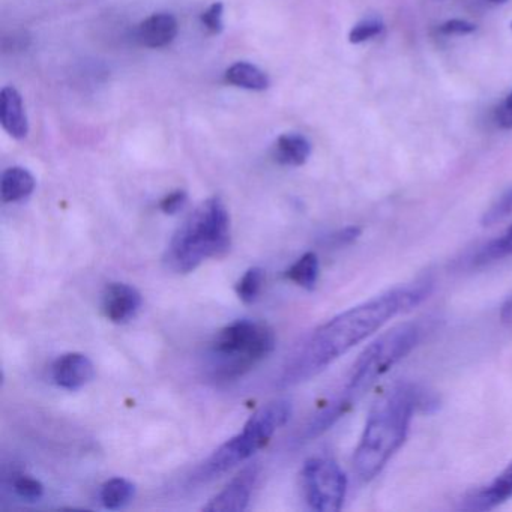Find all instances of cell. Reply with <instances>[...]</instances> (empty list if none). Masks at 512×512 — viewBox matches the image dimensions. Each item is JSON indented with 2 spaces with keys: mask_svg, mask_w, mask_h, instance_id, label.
I'll list each match as a JSON object with an SVG mask.
<instances>
[{
  "mask_svg": "<svg viewBox=\"0 0 512 512\" xmlns=\"http://www.w3.org/2000/svg\"><path fill=\"white\" fill-rule=\"evenodd\" d=\"M428 293L430 284L400 287L338 314L317 328L290 356L281 373L280 386L307 382L389 320L421 304Z\"/></svg>",
  "mask_w": 512,
  "mask_h": 512,
  "instance_id": "1",
  "label": "cell"
},
{
  "mask_svg": "<svg viewBox=\"0 0 512 512\" xmlns=\"http://www.w3.org/2000/svg\"><path fill=\"white\" fill-rule=\"evenodd\" d=\"M436 406V400L418 386L398 385L386 392L371 409L353 457L362 481H371L406 440L416 409Z\"/></svg>",
  "mask_w": 512,
  "mask_h": 512,
  "instance_id": "2",
  "label": "cell"
},
{
  "mask_svg": "<svg viewBox=\"0 0 512 512\" xmlns=\"http://www.w3.org/2000/svg\"><path fill=\"white\" fill-rule=\"evenodd\" d=\"M421 338V329L415 323H404L370 344L353 364L341 394L329 403L305 428V439H314L325 433L350 407L395 364L406 358Z\"/></svg>",
  "mask_w": 512,
  "mask_h": 512,
  "instance_id": "3",
  "label": "cell"
},
{
  "mask_svg": "<svg viewBox=\"0 0 512 512\" xmlns=\"http://www.w3.org/2000/svg\"><path fill=\"white\" fill-rule=\"evenodd\" d=\"M230 245L229 211L220 197H211L176 230L167 247L166 263L178 274H190L206 260L224 256Z\"/></svg>",
  "mask_w": 512,
  "mask_h": 512,
  "instance_id": "4",
  "label": "cell"
},
{
  "mask_svg": "<svg viewBox=\"0 0 512 512\" xmlns=\"http://www.w3.org/2000/svg\"><path fill=\"white\" fill-rule=\"evenodd\" d=\"M292 416V404L287 400H274L253 413L241 433L227 440L208 460L200 464L193 479L209 482L238 464L253 457L259 449L268 445L275 433L287 424Z\"/></svg>",
  "mask_w": 512,
  "mask_h": 512,
  "instance_id": "5",
  "label": "cell"
},
{
  "mask_svg": "<svg viewBox=\"0 0 512 512\" xmlns=\"http://www.w3.org/2000/svg\"><path fill=\"white\" fill-rule=\"evenodd\" d=\"M275 334L256 320H236L215 335L209 349L211 373L218 380H232L250 371L271 355Z\"/></svg>",
  "mask_w": 512,
  "mask_h": 512,
  "instance_id": "6",
  "label": "cell"
},
{
  "mask_svg": "<svg viewBox=\"0 0 512 512\" xmlns=\"http://www.w3.org/2000/svg\"><path fill=\"white\" fill-rule=\"evenodd\" d=\"M305 499L314 511L335 512L343 506L347 478L335 461L310 458L302 469Z\"/></svg>",
  "mask_w": 512,
  "mask_h": 512,
  "instance_id": "7",
  "label": "cell"
},
{
  "mask_svg": "<svg viewBox=\"0 0 512 512\" xmlns=\"http://www.w3.org/2000/svg\"><path fill=\"white\" fill-rule=\"evenodd\" d=\"M142 307V295L136 287L125 283H110L103 293L101 310L107 320L116 325L130 322Z\"/></svg>",
  "mask_w": 512,
  "mask_h": 512,
  "instance_id": "8",
  "label": "cell"
},
{
  "mask_svg": "<svg viewBox=\"0 0 512 512\" xmlns=\"http://www.w3.org/2000/svg\"><path fill=\"white\" fill-rule=\"evenodd\" d=\"M94 364L83 353H67L56 359L52 367V380L59 388L77 391L92 382Z\"/></svg>",
  "mask_w": 512,
  "mask_h": 512,
  "instance_id": "9",
  "label": "cell"
},
{
  "mask_svg": "<svg viewBox=\"0 0 512 512\" xmlns=\"http://www.w3.org/2000/svg\"><path fill=\"white\" fill-rule=\"evenodd\" d=\"M257 478L256 467H248L238 478L233 479L223 491L212 497L208 505L203 506L206 512H239L247 509L251 491Z\"/></svg>",
  "mask_w": 512,
  "mask_h": 512,
  "instance_id": "10",
  "label": "cell"
},
{
  "mask_svg": "<svg viewBox=\"0 0 512 512\" xmlns=\"http://www.w3.org/2000/svg\"><path fill=\"white\" fill-rule=\"evenodd\" d=\"M0 124L13 139L28 137L29 122L22 95L13 86H7L0 92Z\"/></svg>",
  "mask_w": 512,
  "mask_h": 512,
  "instance_id": "11",
  "label": "cell"
},
{
  "mask_svg": "<svg viewBox=\"0 0 512 512\" xmlns=\"http://www.w3.org/2000/svg\"><path fill=\"white\" fill-rule=\"evenodd\" d=\"M178 31V20L173 14H152L145 22L140 23L137 29V40L149 49H161L173 43Z\"/></svg>",
  "mask_w": 512,
  "mask_h": 512,
  "instance_id": "12",
  "label": "cell"
},
{
  "mask_svg": "<svg viewBox=\"0 0 512 512\" xmlns=\"http://www.w3.org/2000/svg\"><path fill=\"white\" fill-rule=\"evenodd\" d=\"M512 497V463L491 482L466 500V508L472 511H488L502 505Z\"/></svg>",
  "mask_w": 512,
  "mask_h": 512,
  "instance_id": "13",
  "label": "cell"
},
{
  "mask_svg": "<svg viewBox=\"0 0 512 512\" xmlns=\"http://www.w3.org/2000/svg\"><path fill=\"white\" fill-rule=\"evenodd\" d=\"M35 190V178L23 167L5 170L0 181V196L5 203H17L28 199Z\"/></svg>",
  "mask_w": 512,
  "mask_h": 512,
  "instance_id": "14",
  "label": "cell"
},
{
  "mask_svg": "<svg viewBox=\"0 0 512 512\" xmlns=\"http://www.w3.org/2000/svg\"><path fill=\"white\" fill-rule=\"evenodd\" d=\"M310 155L311 143L301 134H283L275 145V160L281 166H304Z\"/></svg>",
  "mask_w": 512,
  "mask_h": 512,
  "instance_id": "15",
  "label": "cell"
},
{
  "mask_svg": "<svg viewBox=\"0 0 512 512\" xmlns=\"http://www.w3.org/2000/svg\"><path fill=\"white\" fill-rule=\"evenodd\" d=\"M226 80L236 88L262 92L271 86L268 74L248 62H236L226 71Z\"/></svg>",
  "mask_w": 512,
  "mask_h": 512,
  "instance_id": "16",
  "label": "cell"
},
{
  "mask_svg": "<svg viewBox=\"0 0 512 512\" xmlns=\"http://www.w3.org/2000/svg\"><path fill=\"white\" fill-rule=\"evenodd\" d=\"M136 494V487L133 482L125 478H112L104 482L100 488V500L104 508L116 509L125 508Z\"/></svg>",
  "mask_w": 512,
  "mask_h": 512,
  "instance_id": "17",
  "label": "cell"
},
{
  "mask_svg": "<svg viewBox=\"0 0 512 512\" xmlns=\"http://www.w3.org/2000/svg\"><path fill=\"white\" fill-rule=\"evenodd\" d=\"M286 278L302 289L313 290L319 278V257L316 253H305L286 271Z\"/></svg>",
  "mask_w": 512,
  "mask_h": 512,
  "instance_id": "18",
  "label": "cell"
},
{
  "mask_svg": "<svg viewBox=\"0 0 512 512\" xmlns=\"http://www.w3.org/2000/svg\"><path fill=\"white\" fill-rule=\"evenodd\" d=\"M512 256V226L508 227L499 238L493 239L481 248L473 257V265H487L496 260Z\"/></svg>",
  "mask_w": 512,
  "mask_h": 512,
  "instance_id": "19",
  "label": "cell"
},
{
  "mask_svg": "<svg viewBox=\"0 0 512 512\" xmlns=\"http://www.w3.org/2000/svg\"><path fill=\"white\" fill-rule=\"evenodd\" d=\"M265 271L260 268H251L242 275L241 280L236 284V295L244 304H253L259 298L262 290Z\"/></svg>",
  "mask_w": 512,
  "mask_h": 512,
  "instance_id": "20",
  "label": "cell"
},
{
  "mask_svg": "<svg viewBox=\"0 0 512 512\" xmlns=\"http://www.w3.org/2000/svg\"><path fill=\"white\" fill-rule=\"evenodd\" d=\"M383 31H385L383 20L379 17H370V19L362 20L353 26L349 34V41L352 44L367 43V41L380 37Z\"/></svg>",
  "mask_w": 512,
  "mask_h": 512,
  "instance_id": "21",
  "label": "cell"
},
{
  "mask_svg": "<svg viewBox=\"0 0 512 512\" xmlns=\"http://www.w3.org/2000/svg\"><path fill=\"white\" fill-rule=\"evenodd\" d=\"M512 214V187L508 188L502 196L490 206L482 215V226H494L500 221L506 220Z\"/></svg>",
  "mask_w": 512,
  "mask_h": 512,
  "instance_id": "22",
  "label": "cell"
},
{
  "mask_svg": "<svg viewBox=\"0 0 512 512\" xmlns=\"http://www.w3.org/2000/svg\"><path fill=\"white\" fill-rule=\"evenodd\" d=\"M13 488L20 499L28 500V502H38L44 496V485L37 478H32L29 475H22L14 479Z\"/></svg>",
  "mask_w": 512,
  "mask_h": 512,
  "instance_id": "23",
  "label": "cell"
},
{
  "mask_svg": "<svg viewBox=\"0 0 512 512\" xmlns=\"http://www.w3.org/2000/svg\"><path fill=\"white\" fill-rule=\"evenodd\" d=\"M224 5L221 2L212 4L205 13L202 14V23L211 34H221L224 29Z\"/></svg>",
  "mask_w": 512,
  "mask_h": 512,
  "instance_id": "24",
  "label": "cell"
},
{
  "mask_svg": "<svg viewBox=\"0 0 512 512\" xmlns=\"http://www.w3.org/2000/svg\"><path fill=\"white\" fill-rule=\"evenodd\" d=\"M361 235V229L359 227H346V229L340 230V232L332 233L326 238V247L341 248L346 245L352 244L353 241L359 238Z\"/></svg>",
  "mask_w": 512,
  "mask_h": 512,
  "instance_id": "25",
  "label": "cell"
},
{
  "mask_svg": "<svg viewBox=\"0 0 512 512\" xmlns=\"http://www.w3.org/2000/svg\"><path fill=\"white\" fill-rule=\"evenodd\" d=\"M476 31V26L473 23L467 22V20L452 19L448 22L442 23L439 28V32L446 37H463V35H470Z\"/></svg>",
  "mask_w": 512,
  "mask_h": 512,
  "instance_id": "26",
  "label": "cell"
},
{
  "mask_svg": "<svg viewBox=\"0 0 512 512\" xmlns=\"http://www.w3.org/2000/svg\"><path fill=\"white\" fill-rule=\"evenodd\" d=\"M188 194L184 190L173 191L169 196L164 197L160 203V209L166 215L178 214L187 205Z\"/></svg>",
  "mask_w": 512,
  "mask_h": 512,
  "instance_id": "27",
  "label": "cell"
},
{
  "mask_svg": "<svg viewBox=\"0 0 512 512\" xmlns=\"http://www.w3.org/2000/svg\"><path fill=\"white\" fill-rule=\"evenodd\" d=\"M497 122L505 130H512V92L497 109Z\"/></svg>",
  "mask_w": 512,
  "mask_h": 512,
  "instance_id": "28",
  "label": "cell"
},
{
  "mask_svg": "<svg viewBox=\"0 0 512 512\" xmlns=\"http://www.w3.org/2000/svg\"><path fill=\"white\" fill-rule=\"evenodd\" d=\"M500 322L505 326H512V295L505 299L500 308Z\"/></svg>",
  "mask_w": 512,
  "mask_h": 512,
  "instance_id": "29",
  "label": "cell"
},
{
  "mask_svg": "<svg viewBox=\"0 0 512 512\" xmlns=\"http://www.w3.org/2000/svg\"><path fill=\"white\" fill-rule=\"evenodd\" d=\"M484 2H488L491 5H505L508 0H484Z\"/></svg>",
  "mask_w": 512,
  "mask_h": 512,
  "instance_id": "30",
  "label": "cell"
},
{
  "mask_svg": "<svg viewBox=\"0 0 512 512\" xmlns=\"http://www.w3.org/2000/svg\"><path fill=\"white\" fill-rule=\"evenodd\" d=\"M511 29H512V23H511Z\"/></svg>",
  "mask_w": 512,
  "mask_h": 512,
  "instance_id": "31",
  "label": "cell"
}]
</instances>
